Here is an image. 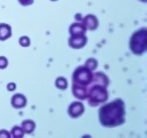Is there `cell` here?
<instances>
[{
	"mask_svg": "<svg viewBox=\"0 0 147 138\" xmlns=\"http://www.w3.org/2000/svg\"><path fill=\"white\" fill-rule=\"evenodd\" d=\"M124 103L121 99L103 105L99 110V119L102 125L106 127H114L124 122Z\"/></svg>",
	"mask_w": 147,
	"mask_h": 138,
	"instance_id": "cell-1",
	"label": "cell"
},
{
	"mask_svg": "<svg viewBox=\"0 0 147 138\" xmlns=\"http://www.w3.org/2000/svg\"><path fill=\"white\" fill-rule=\"evenodd\" d=\"M94 80V79H93ZM96 82V85H93L88 92V102L92 106H98L99 103L106 101L108 99V92L106 90V86Z\"/></svg>",
	"mask_w": 147,
	"mask_h": 138,
	"instance_id": "cell-2",
	"label": "cell"
},
{
	"mask_svg": "<svg viewBox=\"0 0 147 138\" xmlns=\"http://www.w3.org/2000/svg\"><path fill=\"white\" fill-rule=\"evenodd\" d=\"M130 47L134 54L141 55L146 50V30L141 29L133 34L130 41Z\"/></svg>",
	"mask_w": 147,
	"mask_h": 138,
	"instance_id": "cell-3",
	"label": "cell"
},
{
	"mask_svg": "<svg viewBox=\"0 0 147 138\" xmlns=\"http://www.w3.org/2000/svg\"><path fill=\"white\" fill-rule=\"evenodd\" d=\"M73 83L86 86L93 80V74L91 70L86 66L79 67L75 70L73 75Z\"/></svg>",
	"mask_w": 147,
	"mask_h": 138,
	"instance_id": "cell-4",
	"label": "cell"
},
{
	"mask_svg": "<svg viewBox=\"0 0 147 138\" xmlns=\"http://www.w3.org/2000/svg\"><path fill=\"white\" fill-rule=\"evenodd\" d=\"M84 112V106L80 102H74L69 107L68 113L72 117H78Z\"/></svg>",
	"mask_w": 147,
	"mask_h": 138,
	"instance_id": "cell-5",
	"label": "cell"
},
{
	"mask_svg": "<svg viewBox=\"0 0 147 138\" xmlns=\"http://www.w3.org/2000/svg\"><path fill=\"white\" fill-rule=\"evenodd\" d=\"M87 42V38L85 35L72 36L69 40V44L73 48L83 47Z\"/></svg>",
	"mask_w": 147,
	"mask_h": 138,
	"instance_id": "cell-6",
	"label": "cell"
},
{
	"mask_svg": "<svg viewBox=\"0 0 147 138\" xmlns=\"http://www.w3.org/2000/svg\"><path fill=\"white\" fill-rule=\"evenodd\" d=\"M73 91L74 96L78 99H85L88 97V91L86 86H80V85L73 84Z\"/></svg>",
	"mask_w": 147,
	"mask_h": 138,
	"instance_id": "cell-7",
	"label": "cell"
},
{
	"mask_svg": "<svg viewBox=\"0 0 147 138\" xmlns=\"http://www.w3.org/2000/svg\"><path fill=\"white\" fill-rule=\"evenodd\" d=\"M83 24L85 26L86 28L93 30L97 28L98 22L97 18L95 16L90 14V15H87L85 17L84 20H83Z\"/></svg>",
	"mask_w": 147,
	"mask_h": 138,
	"instance_id": "cell-8",
	"label": "cell"
},
{
	"mask_svg": "<svg viewBox=\"0 0 147 138\" xmlns=\"http://www.w3.org/2000/svg\"><path fill=\"white\" fill-rule=\"evenodd\" d=\"M86 28L83 24L80 23H74L72 24L70 29V32L72 36L85 35Z\"/></svg>",
	"mask_w": 147,
	"mask_h": 138,
	"instance_id": "cell-9",
	"label": "cell"
},
{
	"mask_svg": "<svg viewBox=\"0 0 147 138\" xmlns=\"http://www.w3.org/2000/svg\"><path fill=\"white\" fill-rule=\"evenodd\" d=\"M11 31L9 25L5 23L0 24V40H6L11 37Z\"/></svg>",
	"mask_w": 147,
	"mask_h": 138,
	"instance_id": "cell-10",
	"label": "cell"
},
{
	"mask_svg": "<svg viewBox=\"0 0 147 138\" xmlns=\"http://www.w3.org/2000/svg\"><path fill=\"white\" fill-rule=\"evenodd\" d=\"M27 101H26L25 97L23 95L21 94H16L14 95L11 99V104L14 107L17 108H22L24 107L26 105Z\"/></svg>",
	"mask_w": 147,
	"mask_h": 138,
	"instance_id": "cell-11",
	"label": "cell"
},
{
	"mask_svg": "<svg viewBox=\"0 0 147 138\" xmlns=\"http://www.w3.org/2000/svg\"><path fill=\"white\" fill-rule=\"evenodd\" d=\"M35 127V124L31 120H25L22 122V128L27 133H31Z\"/></svg>",
	"mask_w": 147,
	"mask_h": 138,
	"instance_id": "cell-12",
	"label": "cell"
},
{
	"mask_svg": "<svg viewBox=\"0 0 147 138\" xmlns=\"http://www.w3.org/2000/svg\"><path fill=\"white\" fill-rule=\"evenodd\" d=\"M56 86L59 89H65L67 88V83L65 79L63 77H60L57 79L56 80Z\"/></svg>",
	"mask_w": 147,
	"mask_h": 138,
	"instance_id": "cell-13",
	"label": "cell"
},
{
	"mask_svg": "<svg viewBox=\"0 0 147 138\" xmlns=\"http://www.w3.org/2000/svg\"><path fill=\"white\" fill-rule=\"evenodd\" d=\"M11 133L14 137H23L24 132H23L22 128L19 127V126H14L11 130Z\"/></svg>",
	"mask_w": 147,
	"mask_h": 138,
	"instance_id": "cell-14",
	"label": "cell"
},
{
	"mask_svg": "<svg viewBox=\"0 0 147 138\" xmlns=\"http://www.w3.org/2000/svg\"><path fill=\"white\" fill-rule=\"evenodd\" d=\"M96 66H97V62L94 59H89L86 62V67H87L90 70H94Z\"/></svg>",
	"mask_w": 147,
	"mask_h": 138,
	"instance_id": "cell-15",
	"label": "cell"
},
{
	"mask_svg": "<svg viewBox=\"0 0 147 138\" xmlns=\"http://www.w3.org/2000/svg\"><path fill=\"white\" fill-rule=\"evenodd\" d=\"M8 65V61L5 57H0V69H4Z\"/></svg>",
	"mask_w": 147,
	"mask_h": 138,
	"instance_id": "cell-16",
	"label": "cell"
},
{
	"mask_svg": "<svg viewBox=\"0 0 147 138\" xmlns=\"http://www.w3.org/2000/svg\"><path fill=\"white\" fill-rule=\"evenodd\" d=\"M20 43L24 47H27L30 45V40H29L28 37H22V38H20Z\"/></svg>",
	"mask_w": 147,
	"mask_h": 138,
	"instance_id": "cell-17",
	"label": "cell"
},
{
	"mask_svg": "<svg viewBox=\"0 0 147 138\" xmlns=\"http://www.w3.org/2000/svg\"><path fill=\"white\" fill-rule=\"evenodd\" d=\"M19 2L23 6H28L32 4L33 0H19Z\"/></svg>",
	"mask_w": 147,
	"mask_h": 138,
	"instance_id": "cell-18",
	"label": "cell"
},
{
	"mask_svg": "<svg viewBox=\"0 0 147 138\" xmlns=\"http://www.w3.org/2000/svg\"><path fill=\"white\" fill-rule=\"evenodd\" d=\"M141 1H144V2H146V0H141Z\"/></svg>",
	"mask_w": 147,
	"mask_h": 138,
	"instance_id": "cell-19",
	"label": "cell"
},
{
	"mask_svg": "<svg viewBox=\"0 0 147 138\" xmlns=\"http://www.w3.org/2000/svg\"><path fill=\"white\" fill-rule=\"evenodd\" d=\"M51 1H57V0H51Z\"/></svg>",
	"mask_w": 147,
	"mask_h": 138,
	"instance_id": "cell-20",
	"label": "cell"
}]
</instances>
